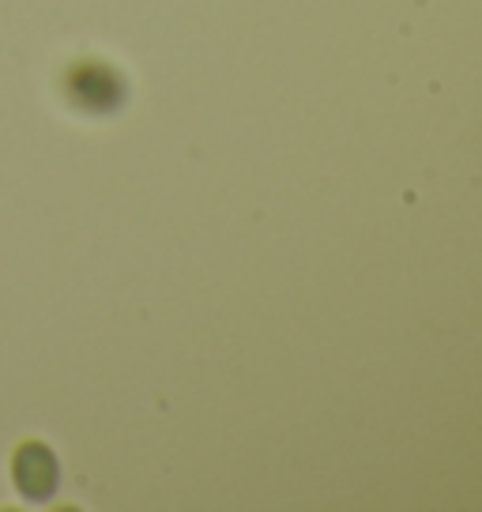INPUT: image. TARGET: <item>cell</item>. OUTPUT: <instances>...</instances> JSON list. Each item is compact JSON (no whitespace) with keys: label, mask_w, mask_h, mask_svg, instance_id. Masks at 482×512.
<instances>
[{"label":"cell","mask_w":482,"mask_h":512,"mask_svg":"<svg viewBox=\"0 0 482 512\" xmlns=\"http://www.w3.org/2000/svg\"><path fill=\"white\" fill-rule=\"evenodd\" d=\"M19 486L27 490L31 497H42L53 490V460H49V452H42V448H27L23 456H19Z\"/></svg>","instance_id":"6da1fadb"}]
</instances>
